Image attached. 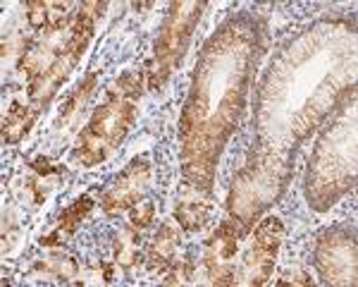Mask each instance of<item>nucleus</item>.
Wrapping results in <instances>:
<instances>
[{
	"label": "nucleus",
	"mask_w": 358,
	"mask_h": 287,
	"mask_svg": "<svg viewBox=\"0 0 358 287\" xmlns=\"http://www.w3.org/2000/svg\"><path fill=\"white\" fill-rule=\"evenodd\" d=\"M146 180H148V163L146 160H134V165L124 172V177H120L117 185L106 194L103 206H106L108 211L131 206L138 199L141 189L146 187Z\"/></svg>",
	"instance_id": "f257e3e1"
},
{
	"label": "nucleus",
	"mask_w": 358,
	"mask_h": 287,
	"mask_svg": "<svg viewBox=\"0 0 358 287\" xmlns=\"http://www.w3.org/2000/svg\"><path fill=\"white\" fill-rule=\"evenodd\" d=\"M38 273H45V275H53L57 280H65L69 283L72 278H77L79 273V266L72 256H53V258H45L36 266Z\"/></svg>",
	"instance_id": "0eeeda50"
},
{
	"label": "nucleus",
	"mask_w": 358,
	"mask_h": 287,
	"mask_svg": "<svg viewBox=\"0 0 358 287\" xmlns=\"http://www.w3.org/2000/svg\"><path fill=\"white\" fill-rule=\"evenodd\" d=\"M115 261L122 268H134L141 261V239L134 230H124L115 237Z\"/></svg>",
	"instance_id": "20e7f679"
},
{
	"label": "nucleus",
	"mask_w": 358,
	"mask_h": 287,
	"mask_svg": "<svg viewBox=\"0 0 358 287\" xmlns=\"http://www.w3.org/2000/svg\"><path fill=\"white\" fill-rule=\"evenodd\" d=\"M94 209V201H91L89 197H84V199H77V204H72L69 209L65 211V214L60 216V225H57V230H60L62 234H72L74 230H77L79 223L84 220L86 214Z\"/></svg>",
	"instance_id": "6e6552de"
},
{
	"label": "nucleus",
	"mask_w": 358,
	"mask_h": 287,
	"mask_svg": "<svg viewBox=\"0 0 358 287\" xmlns=\"http://www.w3.org/2000/svg\"><path fill=\"white\" fill-rule=\"evenodd\" d=\"M29 122H31V115L24 106H20V103H13L10 106L8 115H5V141L8 144H17L24 136V132L29 130Z\"/></svg>",
	"instance_id": "39448f33"
},
{
	"label": "nucleus",
	"mask_w": 358,
	"mask_h": 287,
	"mask_svg": "<svg viewBox=\"0 0 358 287\" xmlns=\"http://www.w3.org/2000/svg\"><path fill=\"white\" fill-rule=\"evenodd\" d=\"M29 24L41 29L45 34H55L67 22V5L65 3H29L27 5Z\"/></svg>",
	"instance_id": "7ed1b4c3"
},
{
	"label": "nucleus",
	"mask_w": 358,
	"mask_h": 287,
	"mask_svg": "<svg viewBox=\"0 0 358 287\" xmlns=\"http://www.w3.org/2000/svg\"><path fill=\"white\" fill-rule=\"evenodd\" d=\"M31 165H34V170H38L41 175H53V172H55L53 160H48V158H36Z\"/></svg>",
	"instance_id": "9d476101"
},
{
	"label": "nucleus",
	"mask_w": 358,
	"mask_h": 287,
	"mask_svg": "<svg viewBox=\"0 0 358 287\" xmlns=\"http://www.w3.org/2000/svg\"><path fill=\"white\" fill-rule=\"evenodd\" d=\"M208 214V201L199 199V194H196L194 199H179L177 201V218L179 223H182L187 230H196L203 223V218Z\"/></svg>",
	"instance_id": "423d86ee"
},
{
	"label": "nucleus",
	"mask_w": 358,
	"mask_h": 287,
	"mask_svg": "<svg viewBox=\"0 0 358 287\" xmlns=\"http://www.w3.org/2000/svg\"><path fill=\"white\" fill-rule=\"evenodd\" d=\"M179 244V230L172 225H163L153 237L148 249V266L153 271H167L175 263V251Z\"/></svg>",
	"instance_id": "f03ea898"
},
{
	"label": "nucleus",
	"mask_w": 358,
	"mask_h": 287,
	"mask_svg": "<svg viewBox=\"0 0 358 287\" xmlns=\"http://www.w3.org/2000/svg\"><path fill=\"white\" fill-rule=\"evenodd\" d=\"M153 214H155V209H153L151 201H141V204L134 206V209H131V214H129L131 227L143 230V227L148 225V223L153 220Z\"/></svg>",
	"instance_id": "1a4fd4ad"
}]
</instances>
